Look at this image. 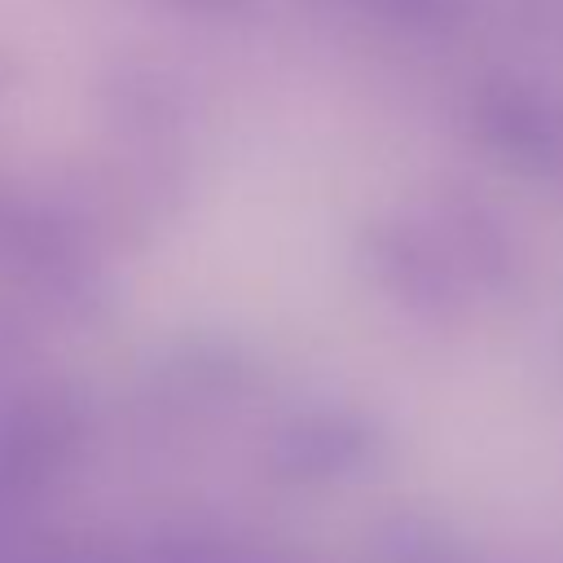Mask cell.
Segmentation results:
<instances>
[{
    "mask_svg": "<svg viewBox=\"0 0 563 563\" xmlns=\"http://www.w3.org/2000/svg\"><path fill=\"white\" fill-rule=\"evenodd\" d=\"M172 4L194 9V13H216V18H224V13H242L251 0H172Z\"/></svg>",
    "mask_w": 563,
    "mask_h": 563,
    "instance_id": "cell-2",
    "label": "cell"
},
{
    "mask_svg": "<svg viewBox=\"0 0 563 563\" xmlns=\"http://www.w3.org/2000/svg\"><path fill=\"white\" fill-rule=\"evenodd\" d=\"M4 79H9V62L0 57V88H4Z\"/></svg>",
    "mask_w": 563,
    "mask_h": 563,
    "instance_id": "cell-3",
    "label": "cell"
},
{
    "mask_svg": "<svg viewBox=\"0 0 563 563\" xmlns=\"http://www.w3.org/2000/svg\"><path fill=\"white\" fill-rule=\"evenodd\" d=\"M361 4H369L387 18H405V22H431L453 9V0H361Z\"/></svg>",
    "mask_w": 563,
    "mask_h": 563,
    "instance_id": "cell-1",
    "label": "cell"
}]
</instances>
